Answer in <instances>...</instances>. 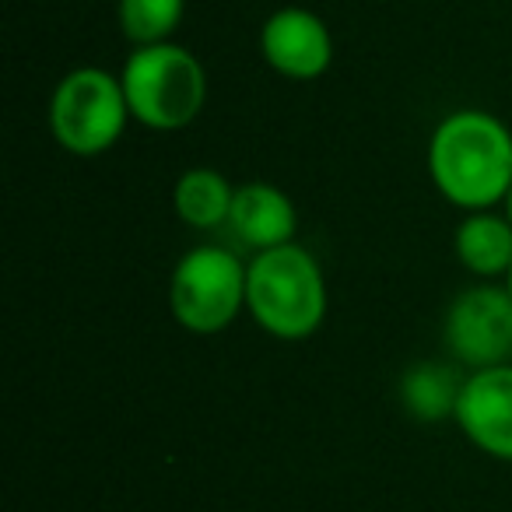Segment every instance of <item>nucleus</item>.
Masks as SVG:
<instances>
[{
    "label": "nucleus",
    "mask_w": 512,
    "mask_h": 512,
    "mask_svg": "<svg viewBox=\"0 0 512 512\" xmlns=\"http://www.w3.org/2000/svg\"><path fill=\"white\" fill-rule=\"evenodd\" d=\"M428 172L449 204L491 211L512 186V130L484 109H456L432 130Z\"/></svg>",
    "instance_id": "nucleus-1"
},
{
    "label": "nucleus",
    "mask_w": 512,
    "mask_h": 512,
    "mask_svg": "<svg viewBox=\"0 0 512 512\" xmlns=\"http://www.w3.org/2000/svg\"><path fill=\"white\" fill-rule=\"evenodd\" d=\"M246 313L278 341H306L327 316V278L299 242L256 253L246 271Z\"/></svg>",
    "instance_id": "nucleus-2"
},
{
    "label": "nucleus",
    "mask_w": 512,
    "mask_h": 512,
    "mask_svg": "<svg viewBox=\"0 0 512 512\" xmlns=\"http://www.w3.org/2000/svg\"><path fill=\"white\" fill-rule=\"evenodd\" d=\"M123 92L130 102V116L148 130H183L204 113L207 71L179 43L134 46L120 71Z\"/></svg>",
    "instance_id": "nucleus-3"
},
{
    "label": "nucleus",
    "mask_w": 512,
    "mask_h": 512,
    "mask_svg": "<svg viewBox=\"0 0 512 512\" xmlns=\"http://www.w3.org/2000/svg\"><path fill=\"white\" fill-rule=\"evenodd\" d=\"M46 116H50L53 141L78 158L106 155L134 120L120 74L95 64L74 67L57 81Z\"/></svg>",
    "instance_id": "nucleus-4"
},
{
    "label": "nucleus",
    "mask_w": 512,
    "mask_h": 512,
    "mask_svg": "<svg viewBox=\"0 0 512 512\" xmlns=\"http://www.w3.org/2000/svg\"><path fill=\"white\" fill-rule=\"evenodd\" d=\"M246 271L249 264L225 246L186 249L169 278L172 320L200 337L232 327L246 309Z\"/></svg>",
    "instance_id": "nucleus-5"
},
{
    "label": "nucleus",
    "mask_w": 512,
    "mask_h": 512,
    "mask_svg": "<svg viewBox=\"0 0 512 512\" xmlns=\"http://www.w3.org/2000/svg\"><path fill=\"white\" fill-rule=\"evenodd\" d=\"M442 341L470 372L509 365L512 358V295L505 285H470L446 309Z\"/></svg>",
    "instance_id": "nucleus-6"
},
{
    "label": "nucleus",
    "mask_w": 512,
    "mask_h": 512,
    "mask_svg": "<svg viewBox=\"0 0 512 512\" xmlns=\"http://www.w3.org/2000/svg\"><path fill=\"white\" fill-rule=\"evenodd\" d=\"M267 67L288 81H316L334 64V36L309 8H281L260 29Z\"/></svg>",
    "instance_id": "nucleus-7"
},
{
    "label": "nucleus",
    "mask_w": 512,
    "mask_h": 512,
    "mask_svg": "<svg viewBox=\"0 0 512 512\" xmlns=\"http://www.w3.org/2000/svg\"><path fill=\"white\" fill-rule=\"evenodd\" d=\"M456 425L491 460L512 463V365L477 369L463 376Z\"/></svg>",
    "instance_id": "nucleus-8"
},
{
    "label": "nucleus",
    "mask_w": 512,
    "mask_h": 512,
    "mask_svg": "<svg viewBox=\"0 0 512 512\" xmlns=\"http://www.w3.org/2000/svg\"><path fill=\"white\" fill-rule=\"evenodd\" d=\"M232 235L253 253L295 242L299 232V211L292 197L274 183H242L235 186L232 214H228Z\"/></svg>",
    "instance_id": "nucleus-9"
},
{
    "label": "nucleus",
    "mask_w": 512,
    "mask_h": 512,
    "mask_svg": "<svg viewBox=\"0 0 512 512\" xmlns=\"http://www.w3.org/2000/svg\"><path fill=\"white\" fill-rule=\"evenodd\" d=\"M453 249L474 278H505L512 267V221L505 214H495V207L467 211L453 235Z\"/></svg>",
    "instance_id": "nucleus-10"
},
{
    "label": "nucleus",
    "mask_w": 512,
    "mask_h": 512,
    "mask_svg": "<svg viewBox=\"0 0 512 512\" xmlns=\"http://www.w3.org/2000/svg\"><path fill=\"white\" fill-rule=\"evenodd\" d=\"M235 186L221 176L218 169H186L172 186V207H176L179 221L190 228H221L228 225L232 214Z\"/></svg>",
    "instance_id": "nucleus-11"
},
{
    "label": "nucleus",
    "mask_w": 512,
    "mask_h": 512,
    "mask_svg": "<svg viewBox=\"0 0 512 512\" xmlns=\"http://www.w3.org/2000/svg\"><path fill=\"white\" fill-rule=\"evenodd\" d=\"M460 390L463 379L449 372L446 362H418L400 379V400H404L407 414L425 425H439L442 418L456 414Z\"/></svg>",
    "instance_id": "nucleus-12"
},
{
    "label": "nucleus",
    "mask_w": 512,
    "mask_h": 512,
    "mask_svg": "<svg viewBox=\"0 0 512 512\" xmlns=\"http://www.w3.org/2000/svg\"><path fill=\"white\" fill-rule=\"evenodd\" d=\"M183 15L186 0H120L116 4V22L134 46L172 43V32L183 25Z\"/></svg>",
    "instance_id": "nucleus-13"
},
{
    "label": "nucleus",
    "mask_w": 512,
    "mask_h": 512,
    "mask_svg": "<svg viewBox=\"0 0 512 512\" xmlns=\"http://www.w3.org/2000/svg\"><path fill=\"white\" fill-rule=\"evenodd\" d=\"M505 218L512 221V186H509V193H505Z\"/></svg>",
    "instance_id": "nucleus-14"
},
{
    "label": "nucleus",
    "mask_w": 512,
    "mask_h": 512,
    "mask_svg": "<svg viewBox=\"0 0 512 512\" xmlns=\"http://www.w3.org/2000/svg\"><path fill=\"white\" fill-rule=\"evenodd\" d=\"M505 292L512 295V267H509V274H505Z\"/></svg>",
    "instance_id": "nucleus-15"
}]
</instances>
